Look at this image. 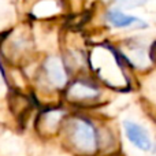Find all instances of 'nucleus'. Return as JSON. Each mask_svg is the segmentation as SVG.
<instances>
[{"label": "nucleus", "instance_id": "f257e3e1", "mask_svg": "<svg viewBox=\"0 0 156 156\" xmlns=\"http://www.w3.org/2000/svg\"><path fill=\"white\" fill-rule=\"evenodd\" d=\"M93 71L103 80L107 85L112 88H121L127 85V78L122 70V63L115 49L108 45H103L94 49L89 59Z\"/></svg>", "mask_w": 156, "mask_h": 156}, {"label": "nucleus", "instance_id": "f03ea898", "mask_svg": "<svg viewBox=\"0 0 156 156\" xmlns=\"http://www.w3.org/2000/svg\"><path fill=\"white\" fill-rule=\"evenodd\" d=\"M71 141L74 147L85 154H92L96 151L97 138L94 127L85 119H74L71 122Z\"/></svg>", "mask_w": 156, "mask_h": 156}, {"label": "nucleus", "instance_id": "7ed1b4c3", "mask_svg": "<svg viewBox=\"0 0 156 156\" xmlns=\"http://www.w3.org/2000/svg\"><path fill=\"white\" fill-rule=\"evenodd\" d=\"M44 71L47 78L55 88H65L67 85V73L63 62L58 56H51L44 63Z\"/></svg>", "mask_w": 156, "mask_h": 156}, {"label": "nucleus", "instance_id": "20e7f679", "mask_svg": "<svg viewBox=\"0 0 156 156\" xmlns=\"http://www.w3.org/2000/svg\"><path fill=\"white\" fill-rule=\"evenodd\" d=\"M100 94L96 85L85 81H76L67 89V99L71 101H88L97 99Z\"/></svg>", "mask_w": 156, "mask_h": 156}, {"label": "nucleus", "instance_id": "39448f33", "mask_svg": "<svg viewBox=\"0 0 156 156\" xmlns=\"http://www.w3.org/2000/svg\"><path fill=\"white\" fill-rule=\"evenodd\" d=\"M125 126V133H126L127 138L134 144L137 148L143 149V151H149L152 148V141L149 138L148 133L145 132V129L140 126V125L134 123V122L126 121L123 123Z\"/></svg>", "mask_w": 156, "mask_h": 156}, {"label": "nucleus", "instance_id": "423d86ee", "mask_svg": "<svg viewBox=\"0 0 156 156\" xmlns=\"http://www.w3.org/2000/svg\"><path fill=\"white\" fill-rule=\"evenodd\" d=\"M107 21L115 27H129V26H147L140 18L132 15H126L119 10H110L107 12Z\"/></svg>", "mask_w": 156, "mask_h": 156}, {"label": "nucleus", "instance_id": "0eeeda50", "mask_svg": "<svg viewBox=\"0 0 156 156\" xmlns=\"http://www.w3.org/2000/svg\"><path fill=\"white\" fill-rule=\"evenodd\" d=\"M147 0H116V3H118L119 7L122 8H136L138 7V5H143L144 3H145Z\"/></svg>", "mask_w": 156, "mask_h": 156}, {"label": "nucleus", "instance_id": "6e6552de", "mask_svg": "<svg viewBox=\"0 0 156 156\" xmlns=\"http://www.w3.org/2000/svg\"><path fill=\"white\" fill-rule=\"evenodd\" d=\"M149 58H151L152 62L156 63V41H155L154 44H152L151 49H149Z\"/></svg>", "mask_w": 156, "mask_h": 156}]
</instances>
